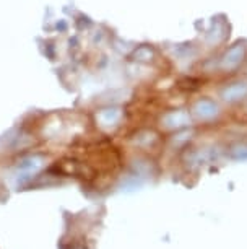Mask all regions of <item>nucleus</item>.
Returning <instances> with one entry per match:
<instances>
[{"instance_id": "nucleus-6", "label": "nucleus", "mask_w": 247, "mask_h": 249, "mask_svg": "<svg viewBox=\"0 0 247 249\" xmlns=\"http://www.w3.org/2000/svg\"><path fill=\"white\" fill-rule=\"evenodd\" d=\"M190 122V116L185 109H172L161 116V125L167 129H179Z\"/></svg>"}, {"instance_id": "nucleus-2", "label": "nucleus", "mask_w": 247, "mask_h": 249, "mask_svg": "<svg viewBox=\"0 0 247 249\" xmlns=\"http://www.w3.org/2000/svg\"><path fill=\"white\" fill-rule=\"evenodd\" d=\"M124 107L115 106V105H108L102 106L99 109L95 111V122L101 130H114L120 125V122L124 119Z\"/></svg>"}, {"instance_id": "nucleus-7", "label": "nucleus", "mask_w": 247, "mask_h": 249, "mask_svg": "<svg viewBox=\"0 0 247 249\" xmlns=\"http://www.w3.org/2000/svg\"><path fill=\"white\" fill-rule=\"evenodd\" d=\"M130 59L137 64H151L156 59V51L150 44H140L130 51Z\"/></svg>"}, {"instance_id": "nucleus-3", "label": "nucleus", "mask_w": 247, "mask_h": 249, "mask_svg": "<svg viewBox=\"0 0 247 249\" xmlns=\"http://www.w3.org/2000/svg\"><path fill=\"white\" fill-rule=\"evenodd\" d=\"M247 59V44L246 43H236L230 46L223 55L220 57V69L223 72H232L237 70Z\"/></svg>"}, {"instance_id": "nucleus-5", "label": "nucleus", "mask_w": 247, "mask_h": 249, "mask_svg": "<svg viewBox=\"0 0 247 249\" xmlns=\"http://www.w3.org/2000/svg\"><path fill=\"white\" fill-rule=\"evenodd\" d=\"M192 112L200 121H210L220 114V105L210 98H200L192 106Z\"/></svg>"}, {"instance_id": "nucleus-1", "label": "nucleus", "mask_w": 247, "mask_h": 249, "mask_svg": "<svg viewBox=\"0 0 247 249\" xmlns=\"http://www.w3.org/2000/svg\"><path fill=\"white\" fill-rule=\"evenodd\" d=\"M50 163V155L48 152H39V150H28V152L15 155L13 160V168L16 175H39L46 166Z\"/></svg>"}, {"instance_id": "nucleus-4", "label": "nucleus", "mask_w": 247, "mask_h": 249, "mask_svg": "<svg viewBox=\"0 0 247 249\" xmlns=\"http://www.w3.org/2000/svg\"><path fill=\"white\" fill-rule=\"evenodd\" d=\"M220 98L228 105H234L247 98V80H234L221 88Z\"/></svg>"}]
</instances>
